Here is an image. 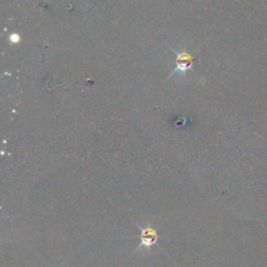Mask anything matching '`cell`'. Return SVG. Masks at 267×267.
I'll return each mask as SVG.
<instances>
[{
  "label": "cell",
  "mask_w": 267,
  "mask_h": 267,
  "mask_svg": "<svg viewBox=\"0 0 267 267\" xmlns=\"http://www.w3.org/2000/svg\"><path fill=\"white\" fill-rule=\"evenodd\" d=\"M158 241V233L152 227L141 229V244L140 248H151Z\"/></svg>",
  "instance_id": "6da1fadb"
},
{
  "label": "cell",
  "mask_w": 267,
  "mask_h": 267,
  "mask_svg": "<svg viewBox=\"0 0 267 267\" xmlns=\"http://www.w3.org/2000/svg\"><path fill=\"white\" fill-rule=\"evenodd\" d=\"M176 55H177V67L174 71L183 74L186 72V70L190 69L192 60L187 53H176Z\"/></svg>",
  "instance_id": "7a4b0ae2"
}]
</instances>
